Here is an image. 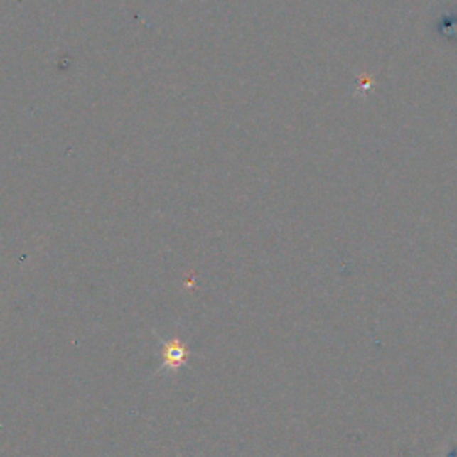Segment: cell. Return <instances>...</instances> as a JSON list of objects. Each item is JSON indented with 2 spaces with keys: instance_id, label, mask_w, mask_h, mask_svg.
<instances>
[{
  "instance_id": "cell-1",
  "label": "cell",
  "mask_w": 457,
  "mask_h": 457,
  "mask_svg": "<svg viewBox=\"0 0 457 457\" xmlns=\"http://www.w3.org/2000/svg\"><path fill=\"white\" fill-rule=\"evenodd\" d=\"M186 361V350L183 348V345L179 343H170L165 350V362L170 368L181 366Z\"/></svg>"
}]
</instances>
